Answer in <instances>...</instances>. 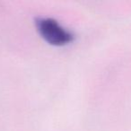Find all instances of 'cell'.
<instances>
[{
  "instance_id": "cell-1",
  "label": "cell",
  "mask_w": 131,
  "mask_h": 131,
  "mask_svg": "<svg viewBox=\"0 0 131 131\" xmlns=\"http://www.w3.org/2000/svg\"><path fill=\"white\" fill-rule=\"evenodd\" d=\"M35 25L40 36L49 45L64 47L75 40V34L53 18L39 17L35 20Z\"/></svg>"
}]
</instances>
